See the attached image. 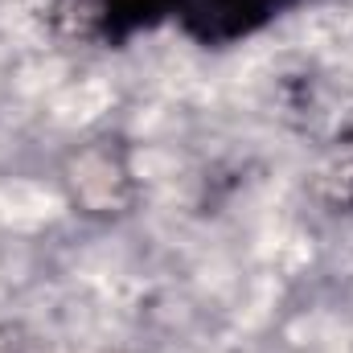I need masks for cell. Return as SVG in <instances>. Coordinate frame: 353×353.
<instances>
[{"label": "cell", "mask_w": 353, "mask_h": 353, "mask_svg": "<svg viewBox=\"0 0 353 353\" xmlns=\"http://www.w3.org/2000/svg\"><path fill=\"white\" fill-rule=\"evenodd\" d=\"M176 0H50L46 17L62 41L119 50L140 33L169 25Z\"/></svg>", "instance_id": "1"}, {"label": "cell", "mask_w": 353, "mask_h": 353, "mask_svg": "<svg viewBox=\"0 0 353 353\" xmlns=\"http://www.w3.org/2000/svg\"><path fill=\"white\" fill-rule=\"evenodd\" d=\"M300 0H176L173 25L201 50H226L259 37Z\"/></svg>", "instance_id": "2"}]
</instances>
